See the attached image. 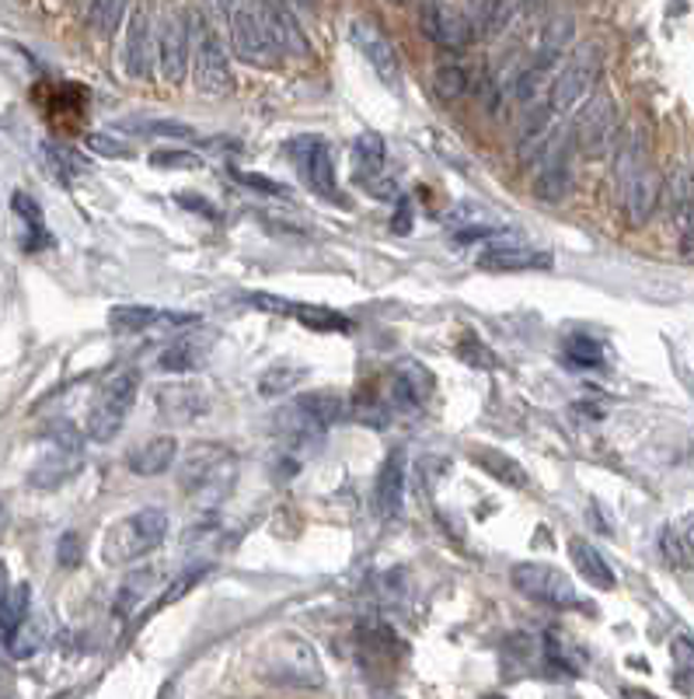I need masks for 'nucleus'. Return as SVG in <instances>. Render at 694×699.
Returning a JSON list of instances; mask_svg holds the SVG:
<instances>
[{
    "instance_id": "nucleus-1",
    "label": "nucleus",
    "mask_w": 694,
    "mask_h": 699,
    "mask_svg": "<svg viewBox=\"0 0 694 699\" xmlns=\"http://www.w3.org/2000/svg\"><path fill=\"white\" fill-rule=\"evenodd\" d=\"M614 182H618V200L624 207V217H629L635 228H642L660 204V171L653 158H649L645 144L639 140V134L618 140Z\"/></svg>"
},
{
    "instance_id": "nucleus-2",
    "label": "nucleus",
    "mask_w": 694,
    "mask_h": 699,
    "mask_svg": "<svg viewBox=\"0 0 694 699\" xmlns=\"http://www.w3.org/2000/svg\"><path fill=\"white\" fill-rule=\"evenodd\" d=\"M168 511L165 508H140L126 514L123 521H116L108 529L105 542H102V556L108 563L116 566H126V563H137L140 556L154 553L158 545L168 539Z\"/></svg>"
},
{
    "instance_id": "nucleus-3",
    "label": "nucleus",
    "mask_w": 694,
    "mask_h": 699,
    "mask_svg": "<svg viewBox=\"0 0 694 699\" xmlns=\"http://www.w3.org/2000/svg\"><path fill=\"white\" fill-rule=\"evenodd\" d=\"M137 388H140V375L133 367L116 371V375L98 388L92 409H87V434H92L95 441L105 445L112 437H119L133 403H137Z\"/></svg>"
},
{
    "instance_id": "nucleus-4",
    "label": "nucleus",
    "mask_w": 694,
    "mask_h": 699,
    "mask_svg": "<svg viewBox=\"0 0 694 699\" xmlns=\"http://www.w3.org/2000/svg\"><path fill=\"white\" fill-rule=\"evenodd\" d=\"M600 60L603 56H600L597 42H587V46H579L566 60V67L558 71V77L548 87V105L555 108V113H569L576 102H583L593 92L597 77H600Z\"/></svg>"
},
{
    "instance_id": "nucleus-5",
    "label": "nucleus",
    "mask_w": 694,
    "mask_h": 699,
    "mask_svg": "<svg viewBox=\"0 0 694 699\" xmlns=\"http://www.w3.org/2000/svg\"><path fill=\"white\" fill-rule=\"evenodd\" d=\"M192 67H196V84L203 95H231V63L228 53H223L217 32H210V25L203 18L192 14Z\"/></svg>"
},
{
    "instance_id": "nucleus-6",
    "label": "nucleus",
    "mask_w": 694,
    "mask_h": 699,
    "mask_svg": "<svg viewBox=\"0 0 694 699\" xmlns=\"http://www.w3.org/2000/svg\"><path fill=\"white\" fill-rule=\"evenodd\" d=\"M509 581H513V587H517L524 598L541 602L548 608H579V605H583V598H579V592H576V584L562 571H555V566H545V563L513 566Z\"/></svg>"
},
{
    "instance_id": "nucleus-7",
    "label": "nucleus",
    "mask_w": 694,
    "mask_h": 699,
    "mask_svg": "<svg viewBox=\"0 0 694 699\" xmlns=\"http://www.w3.org/2000/svg\"><path fill=\"white\" fill-rule=\"evenodd\" d=\"M576 147L583 150L587 158H600L603 150H611L614 140H618V105L608 92H597L587 105L583 113L576 116Z\"/></svg>"
},
{
    "instance_id": "nucleus-8",
    "label": "nucleus",
    "mask_w": 694,
    "mask_h": 699,
    "mask_svg": "<svg viewBox=\"0 0 694 699\" xmlns=\"http://www.w3.org/2000/svg\"><path fill=\"white\" fill-rule=\"evenodd\" d=\"M290 158H294L301 179L311 192L325 196V200H339V182H335V161L332 147L318 134H301L290 140Z\"/></svg>"
},
{
    "instance_id": "nucleus-9",
    "label": "nucleus",
    "mask_w": 694,
    "mask_h": 699,
    "mask_svg": "<svg viewBox=\"0 0 694 699\" xmlns=\"http://www.w3.org/2000/svg\"><path fill=\"white\" fill-rule=\"evenodd\" d=\"M192 60V14L168 11L158 25V67L168 84H182Z\"/></svg>"
},
{
    "instance_id": "nucleus-10",
    "label": "nucleus",
    "mask_w": 694,
    "mask_h": 699,
    "mask_svg": "<svg viewBox=\"0 0 694 699\" xmlns=\"http://www.w3.org/2000/svg\"><path fill=\"white\" fill-rule=\"evenodd\" d=\"M255 14L262 21V29L269 32V39H273L276 53L297 56V60H307L311 56L307 32H304V25L297 21V11L290 8V0H259V11Z\"/></svg>"
},
{
    "instance_id": "nucleus-11",
    "label": "nucleus",
    "mask_w": 694,
    "mask_h": 699,
    "mask_svg": "<svg viewBox=\"0 0 694 699\" xmlns=\"http://www.w3.org/2000/svg\"><path fill=\"white\" fill-rule=\"evenodd\" d=\"M572 186L569 171V144L562 137H551L541 150H537V171H534V196L541 204H562Z\"/></svg>"
},
{
    "instance_id": "nucleus-12",
    "label": "nucleus",
    "mask_w": 694,
    "mask_h": 699,
    "mask_svg": "<svg viewBox=\"0 0 694 699\" xmlns=\"http://www.w3.org/2000/svg\"><path fill=\"white\" fill-rule=\"evenodd\" d=\"M349 42L360 50V56L370 63V71L385 84H398L401 81V63H398V53L391 46V39L385 35V29L374 25L370 18H353L349 21Z\"/></svg>"
},
{
    "instance_id": "nucleus-13",
    "label": "nucleus",
    "mask_w": 694,
    "mask_h": 699,
    "mask_svg": "<svg viewBox=\"0 0 694 699\" xmlns=\"http://www.w3.org/2000/svg\"><path fill=\"white\" fill-rule=\"evenodd\" d=\"M228 25H231V46H234L238 60L252 63V67H269V63L276 60L273 39H269V32L262 29V21H259L255 11L234 4Z\"/></svg>"
},
{
    "instance_id": "nucleus-14",
    "label": "nucleus",
    "mask_w": 694,
    "mask_h": 699,
    "mask_svg": "<svg viewBox=\"0 0 694 699\" xmlns=\"http://www.w3.org/2000/svg\"><path fill=\"white\" fill-rule=\"evenodd\" d=\"M154 56H158V39H154V18L150 8L140 4L129 14L126 39H123V67L129 77H150Z\"/></svg>"
},
{
    "instance_id": "nucleus-15",
    "label": "nucleus",
    "mask_w": 694,
    "mask_h": 699,
    "mask_svg": "<svg viewBox=\"0 0 694 699\" xmlns=\"http://www.w3.org/2000/svg\"><path fill=\"white\" fill-rule=\"evenodd\" d=\"M419 29L427 32L430 42H437V46H443V50H464L467 42L475 39L472 18L443 8V4H437V0H427V4L419 8Z\"/></svg>"
},
{
    "instance_id": "nucleus-16",
    "label": "nucleus",
    "mask_w": 694,
    "mask_h": 699,
    "mask_svg": "<svg viewBox=\"0 0 694 699\" xmlns=\"http://www.w3.org/2000/svg\"><path fill=\"white\" fill-rule=\"evenodd\" d=\"M252 304L262 312H273V315H286V319H301L304 325L318 333H343L349 330V319H343L339 312L332 309H318V304H301V301H286L276 294H252Z\"/></svg>"
},
{
    "instance_id": "nucleus-17",
    "label": "nucleus",
    "mask_w": 694,
    "mask_h": 699,
    "mask_svg": "<svg viewBox=\"0 0 694 699\" xmlns=\"http://www.w3.org/2000/svg\"><path fill=\"white\" fill-rule=\"evenodd\" d=\"M192 312H171V309H147V304H123L112 309L108 325L116 333H147V330H178V325H192Z\"/></svg>"
},
{
    "instance_id": "nucleus-18",
    "label": "nucleus",
    "mask_w": 694,
    "mask_h": 699,
    "mask_svg": "<svg viewBox=\"0 0 694 699\" xmlns=\"http://www.w3.org/2000/svg\"><path fill=\"white\" fill-rule=\"evenodd\" d=\"M670 213L681 231V246L687 255H694V171L691 168H674L670 171Z\"/></svg>"
},
{
    "instance_id": "nucleus-19",
    "label": "nucleus",
    "mask_w": 694,
    "mask_h": 699,
    "mask_svg": "<svg viewBox=\"0 0 694 699\" xmlns=\"http://www.w3.org/2000/svg\"><path fill=\"white\" fill-rule=\"evenodd\" d=\"M482 270H496V273H517V270H548L551 267V252L545 249H530V246H488L479 255Z\"/></svg>"
},
{
    "instance_id": "nucleus-20",
    "label": "nucleus",
    "mask_w": 694,
    "mask_h": 699,
    "mask_svg": "<svg viewBox=\"0 0 694 699\" xmlns=\"http://www.w3.org/2000/svg\"><path fill=\"white\" fill-rule=\"evenodd\" d=\"M406 479L409 469L401 462V455H391L385 466L377 472V483H374V508L380 518H395L401 511V500H406Z\"/></svg>"
},
{
    "instance_id": "nucleus-21",
    "label": "nucleus",
    "mask_w": 694,
    "mask_h": 699,
    "mask_svg": "<svg viewBox=\"0 0 694 699\" xmlns=\"http://www.w3.org/2000/svg\"><path fill=\"white\" fill-rule=\"evenodd\" d=\"M175 458H178V441L171 434H161V437L144 441L137 451H129L126 466L137 476H161L175 466Z\"/></svg>"
},
{
    "instance_id": "nucleus-22",
    "label": "nucleus",
    "mask_w": 694,
    "mask_h": 699,
    "mask_svg": "<svg viewBox=\"0 0 694 699\" xmlns=\"http://www.w3.org/2000/svg\"><path fill=\"white\" fill-rule=\"evenodd\" d=\"M569 556H572V563H576L579 577H583L587 584L600 587V592H614V587H618V577H614V571H611V563L603 560L587 539H572V542H569Z\"/></svg>"
},
{
    "instance_id": "nucleus-23",
    "label": "nucleus",
    "mask_w": 694,
    "mask_h": 699,
    "mask_svg": "<svg viewBox=\"0 0 694 699\" xmlns=\"http://www.w3.org/2000/svg\"><path fill=\"white\" fill-rule=\"evenodd\" d=\"M475 462L492 476V479H500V483H506V487H513V490H527L530 487V476H527V469L517 462V458H509L506 451H479L475 455Z\"/></svg>"
},
{
    "instance_id": "nucleus-24",
    "label": "nucleus",
    "mask_w": 694,
    "mask_h": 699,
    "mask_svg": "<svg viewBox=\"0 0 694 699\" xmlns=\"http://www.w3.org/2000/svg\"><path fill=\"white\" fill-rule=\"evenodd\" d=\"M161 406L175 420H192L196 413L207 409V396H203V388H196V385H178V388L161 392Z\"/></svg>"
},
{
    "instance_id": "nucleus-25",
    "label": "nucleus",
    "mask_w": 694,
    "mask_h": 699,
    "mask_svg": "<svg viewBox=\"0 0 694 699\" xmlns=\"http://www.w3.org/2000/svg\"><path fill=\"white\" fill-rule=\"evenodd\" d=\"M126 14H129V0H95L92 11H87V21H92L95 35L112 39L123 29Z\"/></svg>"
},
{
    "instance_id": "nucleus-26",
    "label": "nucleus",
    "mask_w": 694,
    "mask_h": 699,
    "mask_svg": "<svg viewBox=\"0 0 694 699\" xmlns=\"http://www.w3.org/2000/svg\"><path fill=\"white\" fill-rule=\"evenodd\" d=\"M467 18H472L475 35H496V32L506 29V21L513 18V4H509V0H479L475 11Z\"/></svg>"
},
{
    "instance_id": "nucleus-27",
    "label": "nucleus",
    "mask_w": 694,
    "mask_h": 699,
    "mask_svg": "<svg viewBox=\"0 0 694 699\" xmlns=\"http://www.w3.org/2000/svg\"><path fill=\"white\" fill-rule=\"evenodd\" d=\"M276 427H280V434L290 437V441H311V437H318V434L325 430L301 403L286 406V409L280 413V417H276Z\"/></svg>"
},
{
    "instance_id": "nucleus-28",
    "label": "nucleus",
    "mask_w": 694,
    "mask_h": 699,
    "mask_svg": "<svg viewBox=\"0 0 694 699\" xmlns=\"http://www.w3.org/2000/svg\"><path fill=\"white\" fill-rule=\"evenodd\" d=\"M353 155H356V168H360V182L374 179V175H380V168H385V155H388L385 137L364 134L353 144Z\"/></svg>"
},
{
    "instance_id": "nucleus-29",
    "label": "nucleus",
    "mask_w": 694,
    "mask_h": 699,
    "mask_svg": "<svg viewBox=\"0 0 694 699\" xmlns=\"http://www.w3.org/2000/svg\"><path fill=\"white\" fill-rule=\"evenodd\" d=\"M29 602H32V595H29V584H18V587H11L8 592V598L0 602V633H4V640L11 637V633L29 619Z\"/></svg>"
},
{
    "instance_id": "nucleus-30",
    "label": "nucleus",
    "mask_w": 694,
    "mask_h": 699,
    "mask_svg": "<svg viewBox=\"0 0 694 699\" xmlns=\"http://www.w3.org/2000/svg\"><path fill=\"white\" fill-rule=\"evenodd\" d=\"M39 155H42V161L50 165V171L56 175V179H74V175L84 171V161L74 155L71 147H63V144L42 140V144H39Z\"/></svg>"
},
{
    "instance_id": "nucleus-31",
    "label": "nucleus",
    "mask_w": 694,
    "mask_h": 699,
    "mask_svg": "<svg viewBox=\"0 0 694 699\" xmlns=\"http://www.w3.org/2000/svg\"><path fill=\"white\" fill-rule=\"evenodd\" d=\"M119 129H126V134H144V137H178V140L192 137V126L175 123V119H154V116L126 119V123H119Z\"/></svg>"
},
{
    "instance_id": "nucleus-32",
    "label": "nucleus",
    "mask_w": 694,
    "mask_h": 699,
    "mask_svg": "<svg viewBox=\"0 0 694 699\" xmlns=\"http://www.w3.org/2000/svg\"><path fill=\"white\" fill-rule=\"evenodd\" d=\"M311 417H315L322 427H328V424H335L346 413V406H343V396H335V392H307V396H301L297 399Z\"/></svg>"
},
{
    "instance_id": "nucleus-33",
    "label": "nucleus",
    "mask_w": 694,
    "mask_h": 699,
    "mask_svg": "<svg viewBox=\"0 0 694 699\" xmlns=\"http://www.w3.org/2000/svg\"><path fill=\"white\" fill-rule=\"evenodd\" d=\"M467 87H472V77H467L464 67H454V63H451V67H440L437 77H433V95L440 102H458V98H464Z\"/></svg>"
},
{
    "instance_id": "nucleus-34",
    "label": "nucleus",
    "mask_w": 694,
    "mask_h": 699,
    "mask_svg": "<svg viewBox=\"0 0 694 699\" xmlns=\"http://www.w3.org/2000/svg\"><path fill=\"white\" fill-rule=\"evenodd\" d=\"M307 378V371L304 367H273L269 375L259 378V392L269 399V396H286L290 388H294L297 382Z\"/></svg>"
},
{
    "instance_id": "nucleus-35",
    "label": "nucleus",
    "mask_w": 694,
    "mask_h": 699,
    "mask_svg": "<svg viewBox=\"0 0 694 699\" xmlns=\"http://www.w3.org/2000/svg\"><path fill=\"white\" fill-rule=\"evenodd\" d=\"M566 357H569V364L572 367H597L600 361H603V349L590 340V336H569V343H566Z\"/></svg>"
},
{
    "instance_id": "nucleus-36",
    "label": "nucleus",
    "mask_w": 694,
    "mask_h": 699,
    "mask_svg": "<svg viewBox=\"0 0 694 699\" xmlns=\"http://www.w3.org/2000/svg\"><path fill=\"white\" fill-rule=\"evenodd\" d=\"M660 553H663V560H666L670 566H677V571H684L687 560H691L684 539H681L674 529H663V535H660Z\"/></svg>"
},
{
    "instance_id": "nucleus-37",
    "label": "nucleus",
    "mask_w": 694,
    "mask_h": 699,
    "mask_svg": "<svg viewBox=\"0 0 694 699\" xmlns=\"http://www.w3.org/2000/svg\"><path fill=\"white\" fill-rule=\"evenodd\" d=\"M56 560L60 566H77L84 560V539L77 532H66L56 545Z\"/></svg>"
},
{
    "instance_id": "nucleus-38",
    "label": "nucleus",
    "mask_w": 694,
    "mask_h": 699,
    "mask_svg": "<svg viewBox=\"0 0 694 699\" xmlns=\"http://www.w3.org/2000/svg\"><path fill=\"white\" fill-rule=\"evenodd\" d=\"M11 207H14L18 217H25L32 231H42V210H39V204L32 200L29 192H14V196H11Z\"/></svg>"
},
{
    "instance_id": "nucleus-39",
    "label": "nucleus",
    "mask_w": 694,
    "mask_h": 699,
    "mask_svg": "<svg viewBox=\"0 0 694 699\" xmlns=\"http://www.w3.org/2000/svg\"><path fill=\"white\" fill-rule=\"evenodd\" d=\"M461 357H464V361H472V364L482 367V371H488L492 364H496V357H492L488 349H482V343H479L475 336L461 340Z\"/></svg>"
},
{
    "instance_id": "nucleus-40",
    "label": "nucleus",
    "mask_w": 694,
    "mask_h": 699,
    "mask_svg": "<svg viewBox=\"0 0 694 699\" xmlns=\"http://www.w3.org/2000/svg\"><path fill=\"white\" fill-rule=\"evenodd\" d=\"M670 654H674L677 675H694V640L677 637V640H674V647H670Z\"/></svg>"
},
{
    "instance_id": "nucleus-41",
    "label": "nucleus",
    "mask_w": 694,
    "mask_h": 699,
    "mask_svg": "<svg viewBox=\"0 0 694 699\" xmlns=\"http://www.w3.org/2000/svg\"><path fill=\"white\" fill-rule=\"evenodd\" d=\"M87 144H92V150H98V155H105V158H133V147H126V144L119 147V140L102 137V134H92Z\"/></svg>"
},
{
    "instance_id": "nucleus-42",
    "label": "nucleus",
    "mask_w": 694,
    "mask_h": 699,
    "mask_svg": "<svg viewBox=\"0 0 694 699\" xmlns=\"http://www.w3.org/2000/svg\"><path fill=\"white\" fill-rule=\"evenodd\" d=\"M391 228H395V234H409L412 231V207H409L406 196L398 200V210L391 217Z\"/></svg>"
},
{
    "instance_id": "nucleus-43",
    "label": "nucleus",
    "mask_w": 694,
    "mask_h": 699,
    "mask_svg": "<svg viewBox=\"0 0 694 699\" xmlns=\"http://www.w3.org/2000/svg\"><path fill=\"white\" fill-rule=\"evenodd\" d=\"M234 179H238V182H249V186H255V189H265V192L283 196V186L269 182V179H259V175H252V171H234Z\"/></svg>"
},
{
    "instance_id": "nucleus-44",
    "label": "nucleus",
    "mask_w": 694,
    "mask_h": 699,
    "mask_svg": "<svg viewBox=\"0 0 694 699\" xmlns=\"http://www.w3.org/2000/svg\"><path fill=\"white\" fill-rule=\"evenodd\" d=\"M150 161L165 168V165H199L196 155H186V150H178V155H150Z\"/></svg>"
},
{
    "instance_id": "nucleus-45",
    "label": "nucleus",
    "mask_w": 694,
    "mask_h": 699,
    "mask_svg": "<svg viewBox=\"0 0 694 699\" xmlns=\"http://www.w3.org/2000/svg\"><path fill=\"white\" fill-rule=\"evenodd\" d=\"M203 4H207L217 18H223V21H228L231 11H234V0H203Z\"/></svg>"
},
{
    "instance_id": "nucleus-46",
    "label": "nucleus",
    "mask_w": 694,
    "mask_h": 699,
    "mask_svg": "<svg viewBox=\"0 0 694 699\" xmlns=\"http://www.w3.org/2000/svg\"><path fill=\"white\" fill-rule=\"evenodd\" d=\"M8 592H11V584H8V571H4V566H0V602L8 598Z\"/></svg>"
},
{
    "instance_id": "nucleus-47",
    "label": "nucleus",
    "mask_w": 694,
    "mask_h": 699,
    "mask_svg": "<svg viewBox=\"0 0 694 699\" xmlns=\"http://www.w3.org/2000/svg\"><path fill=\"white\" fill-rule=\"evenodd\" d=\"M681 539H684V545H687V553H694V521L687 524V529H684V535H681Z\"/></svg>"
},
{
    "instance_id": "nucleus-48",
    "label": "nucleus",
    "mask_w": 694,
    "mask_h": 699,
    "mask_svg": "<svg viewBox=\"0 0 694 699\" xmlns=\"http://www.w3.org/2000/svg\"><path fill=\"white\" fill-rule=\"evenodd\" d=\"M290 4H301V8H315V0H290Z\"/></svg>"
},
{
    "instance_id": "nucleus-49",
    "label": "nucleus",
    "mask_w": 694,
    "mask_h": 699,
    "mask_svg": "<svg viewBox=\"0 0 694 699\" xmlns=\"http://www.w3.org/2000/svg\"><path fill=\"white\" fill-rule=\"evenodd\" d=\"M388 4H401V0H388Z\"/></svg>"
}]
</instances>
